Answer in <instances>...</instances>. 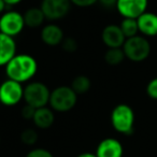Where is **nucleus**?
<instances>
[{
    "label": "nucleus",
    "mask_w": 157,
    "mask_h": 157,
    "mask_svg": "<svg viewBox=\"0 0 157 157\" xmlns=\"http://www.w3.org/2000/svg\"><path fill=\"white\" fill-rule=\"evenodd\" d=\"M38 71V63L29 54H16L6 66V74L18 83L28 82Z\"/></svg>",
    "instance_id": "nucleus-1"
},
{
    "label": "nucleus",
    "mask_w": 157,
    "mask_h": 157,
    "mask_svg": "<svg viewBox=\"0 0 157 157\" xmlns=\"http://www.w3.org/2000/svg\"><path fill=\"white\" fill-rule=\"evenodd\" d=\"M111 124L117 132L131 135L135 126V112L126 103H120L111 112Z\"/></svg>",
    "instance_id": "nucleus-2"
},
{
    "label": "nucleus",
    "mask_w": 157,
    "mask_h": 157,
    "mask_svg": "<svg viewBox=\"0 0 157 157\" xmlns=\"http://www.w3.org/2000/svg\"><path fill=\"white\" fill-rule=\"evenodd\" d=\"M78 95L71 86H58L51 92L50 102L51 109L56 112H68L76 105Z\"/></svg>",
    "instance_id": "nucleus-3"
},
{
    "label": "nucleus",
    "mask_w": 157,
    "mask_h": 157,
    "mask_svg": "<svg viewBox=\"0 0 157 157\" xmlns=\"http://www.w3.org/2000/svg\"><path fill=\"white\" fill-rule=\"evenodd\" d=\"M122 48L126 58L133 63H141L151 54V44L143 36L137 35L126 39Z\"/></svg>",
    "instance_id": "nucleus-4"
},
{
    "label": "nucleus",
    "mask_w": 157,
    "mask_h": 157,
    "mask_svg": "<svg viewBox=\"0 0 157 157\" xmlns=\"http://www.w3.org/2000/svg\"><path fill=\"white\" fill-rule=\"evenodd\" d=\"M51 90L42 82H31L24 88V100L27 105L36 108L46 107L50 102Z\"/></svg>",
    "instance_id": "nucleus-5"
},
{
    "label": "nucleus",
    "mask_w": 157,
    "mask_h": 157,
    "mask_svg": "<svg viewBox=\"0 0 157 157\" xmlns=\"http://www.w3.org/2000/svg\"><path fill=\"white\" fill-rule=\"evenodd\" d=\"M24 99L22 83L8 78L0 85V102L6 107H13Z\"/></svg>",
    "instance_id": "nucleus-6"
},
{
    "label": "nucleus",
    "mask_w": 157,
    "mask_h": 157,
    "mask_svg": "<svg viewBox=\"0 0 157 157\" xmlns=\"http://www.w3.org/2000/svg\"><path fill=\"white\" fill-rule=\"evenodd\" d=\"M25 27L24 16L16 11H8L0 17V33L10 37L20 35Z\"/></svg>",
    "instance_id": "nucleus-7"
},
{
    "label": "nucleus",
    "mask_w": 157,
    "mask_h": 157,
    "mask_svg": "<svg viewBox=\"0 0 157 157\" xmlns=\"http://www.w3.org/2000/svg\"><path fill=\"white\" fill-rule=\"evenodd\" d=\"M71 5L70 0H42L40 8L46 20L58 21L69 13Z\"/></svg>",
    "instance_id": "nucleus-8"
},
{
    "label": "nucleus",
    "mask_w": 157,
    "mask_h": 157,
    "mask_svg": "<svg viewBox=\"0 0 157 157\" xmlns=\"http://www.w3.org/2000/svg\"><path fill=\"white\" fill-rule=\"evenodd\" d=\"M148 0H117L116 10L124 18H138L146 12Z\"/></svg>",
    "instance_id": "nucleus-9"
},
{
    "label": "nucleus",
    "mask_w": 157,
    "mask_h": 157,
    "mask_svg": "<svg viewBox=\"0 0 157 157\" xmlns=\"http://www.w3.org/2000/svg\"><path fill=\"white\" fill-rule=\"evenodd\" d=\"M101 39L108 48H123L126 41V37L123 33L120 25L115 24H110L103 28L101 33Z\"/></svg>",
    "instance_id": "nucleus-10"
},
{
    "label": "nucleus",
    "mask_w": 157,
    "mask_h": 157,
    "mask_svg": "<svg viewBox=\"0 0 157 157\" xmlns=\"http://www.w3.org/2000/svg\"><path fill=\"white\" fill-rule=\"evenodd\" d=\"M124 148L118 140L107 138L98 144L96 150L97 157H123Z\"/></svg>",
    "instance_id": "nucleus-11"
},
{
    "label": "nucleus",
    "mask_w": 157,
    "mask_h": 157,
    "mask_svg": "<svg viewBox=\"0 0 157 157\" xmlns=\"http://www.w3.org/2000/svg\"><path fill=\"white\" fill-rule=\"evenodd\" d=\"M16 55V42L13 37L0 33V67L7 66Z\"/></svg>",
    "instance_id": "nucleus-12"
},
{
    "label": "nucleus",
    "mask_w": 157,
    "mask_h": 157,
    "mask_svg": "<svg viewBox=\"0 0 157 157\" xmlns=\"http://www.w3.org/2000/svg\"><path fill=\"white\" fill-rule=\"evenodd\" d=\"M65 35L63 31L58 25L48 24L42 28L41 30V40L48 46H57L61 44Z\"/></svg>",
    "instance_id": "nucleus-13"
},
{
    "label": "nucleus",
    "mask_w": 157,
    "mask_h": 157,
    "mask_svg": "<svg viewBox=\"0 0 157 157\" xmlns=\"http://www.w3.org/2000/svg\"><path fill=\"white\" fill-rule=\"evenodd\" d=\"M139 33L145 37L157 36V14L152 12H144L137 18Z\"/></svg>",
    "instance_id": "nucleus-14"
},
{
    "label": "nucleus",
    "mask_w": 157,
    "mask_h": 157,
    "mask_svg": "<svg viewBox=\"0 0 157 157\" xmlns=\"http://www.w3.org/2000/svg\"><path fill=\"white\" fill-rule=\"evenodd\" d=\"M33 124L40 129H48L54 124L55 114L52 109L48 107H42L36 109L35 116L33 118Z\"/></svg>",
    "instance_id": "nucleus-15"
},
{
    "label": "nucleus",
    "mask_w": 157,
    "mask_h": 157,
    "mask_svg": "<svg viewBox=\"0 0 157 157\" xmlns=\"http://www.w3.org/2000/svg\"><path fill=\"white\" fill-rule=\"evenodd\" d=\"M23 16H24L25 26H27L28 28H38L46 20L45 15L40 7L29 8Z\"/></svg>",
    "instance_id": "nucleus-16"
},
{
    "label": "nucleus",
    "mask_w": 157,
    "mask_h": 157,
    "mask_svg": "<svg viewBox=\"0 0 157 157\" xmlns=\"http://www.w3.org/2000/svg\"><path fill=\"white\" fill-rule=\"evenodd\" d=\"M92 87V82L90 78L86 75H78L72 80L71 88L75 92L76 95H83L86 94Z\"/></svg>",
    "instance_id": "nucleus-17"
},
{
    "label": "nucleus",
    "mask_w": 157,
    "mask_h": 157,
    "mask_svg": "<svg viewBox=\"0 0 157 157\" xmlns=\"http://www.w3.org/2000/svg\"><path fill=\"white\" fill-rule=\"evenodd\" d=\"M126 58L125 53L122 48H108V51L105 54V60L110 66H117L124 61Z\"/></svg>",
    "instance_id": "nucleus-18"
},
{
    "label": "nucleus",
    "mask_w": 157,
    "mask_h": 157,
    "mask_svg": "<svg viewBox=\"0 0 157 157\" xmlns=\"http://www.w3.org/2000/svg\"><path fill=\"white\" fill-rule=\"evenodd\" d=\"M123 33L126 37V39L131 37H135L139 33L137 18H124L120 25Z\"/></svg>",
    "instance_id": "nucleus-19"
},
{
    "label": "nucleus",
    "mask_w": 157,
    "mask_h": 157,
    "mask_svg": "<svg viewBox=\"0 0 157 157\" xmlns=\"http://www.w3.org/2000/svg\"><path fill=\"white\" fill-rule=\"evenodd\" d=\"M38 132L33 128H26L21 133V141L26 145H33L38 141Z\"/></svg>",
    "instance_id": "nucleus-20"
},
{
    "label": "nucleus",
    "mask_w": 157,
    "mask_h": 157,
    "mask_svg": "<svg viewBox=\"0 0 157 157\" xmlns=\"http://www.w3.org/2000/svg\"><path fill=\"white\" fill-rule=\"evenodd\" d=\"M78 41L71 37L63 38V42H61V48L66 53H74L78 50Z\"/></svg>",
    "instance_id": "nucleus-21"
},
{
    "label": "nucleus",
    "mask_w": 157,
    "mask_h": 157,
    "mask_svg": "<svg viewBox=\"0 0 157 157\" xmlns=\"http://www.w3.org/2000/svg\"><path fill=\"white\" fill-rule=\"evenodd\" d=\"M26 157H54L50 151L45 148H33L27 153Z\"/></svg>",
    "instance_id": "nucleus-22"
},
{
    "label": "nucleus",
    "mask_w": 157,
    "mask_h": 157,
    "mask_svg": "<svg viewBox=\"0 0 157 157\" xmlns=\"http://www.w3.org/2000/svg\"><path fill=\"white\" fill-rule=\"evenodd\" d=\"M146 94L150 98L157 100V78H154L146 85Z\"/></svg>",
    "instance_id": "nucleus-23"
},
{
    "label": "nucleus",
    "mask_w": 157,
    "mask_h": 157,
    "mask_svg": "<svg viewBox=\"0 0 157 157\" xmlns=\"http://www.w3.org/2000/svg\"><path fill=\"white\" fill-rule=\"evenodd\" d=\"M35 113L36 108L31 107V105H27V103L22 108V111H21V114H22L23 118H25V120H33V116H35Z\"/></svg>",
    "instance_id": "nucleus-24"
},
{
    "label": "nucleus",
    "mask_w": 157,
    "mask_h": 157,
    "mask_svg": "<svg viewBox=\"0 0 157 157\" xmlns=\"http://www.w3.org/2000/svg\"><path fill=\"white\" fill-rule=\"evenodd\" d=\"M72 5L76 6V7L80 8H87L92 7L95 3L98 2V0H70Z\"/></svg>",
    "instance_id": "nucleus-25"
},
{
    "label": "nucleus",
    "mask_w": 157,
    "mask_h": 157,
    "mask_svg": "<svg viewBox=\"0 0 157 157\" xmlns=\"http://www.w3.org/2000/svg\"><path fill=\"white\" fill-rule=\"evenodd\" d=\"M98 2L105 9H112V8H116L117 0H98Z\"/></svg>",
    "instance_id": "nucleus-26"
},
{
    "label": "nucleus",
    "mask_w": 157,
    "mask_h": 157,
    "mask_svg": "<svg viewBox=\"0 0 157 157\" xmlns=\"http://www.w3.org/2000/svg\"><path fill=\"white\" fill-rule=\"evenodd\" d=\"M3 1H5L7 6H15V5H18L22 0H3Z\"/></svg>",
    "instance_id": "nucleus-27"
},
{
    "label": "nucleus",
    "mask_w": 157,
    "mask_h": 157,
    "mask_svg": "<svg viewBox=\"0 0 157 157\" xmlns=\"http://www.w3.org/2000/svg\"><path fill=\"white\" fill-rule=\"evenodd\" d=\"M76 157H97V155L94 154V153L86 152V153H82V154H80L78 156H76Z\"/></svg>",
    "instance_id": "nucleus-28"
},
{
    "label": "nucleus",
    "mask_w": 157,
    "mask_h": 157,
    "mask_svg": "<svg viewBox=\"0 0 157 157\" xmlns=\"http://www.w3.org/2000/svg\"><path fill=\"white\" fill-rule=\"evenodd\" d=\"M6 7H7V5H6L5 1H3V0H0V14L5 12Z\"/></svg>",
    "instance_id": "nucleus-29"
},
{
    "label": "nucleus",
    "mask_w": 157,
    "mask_h": 157,
    "mask_svg": "<svg viewBox=\"0 0 157 157\" xmlns=\"http://www.w3.org/2000/svg\"><path fill=\"white\" fill-rule=\"evenodd\" d=\"M0 142H1V137H0Z\"/></svg>",
    "instance_id": "nucleus-30"
}]
</instances>
